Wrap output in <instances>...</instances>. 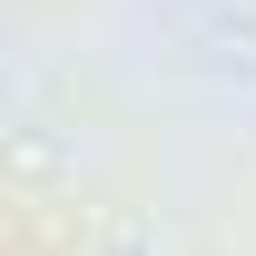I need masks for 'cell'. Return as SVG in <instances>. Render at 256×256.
I'll use <instances>...</instances> for the list:
<instances>
[{
    "instance_id": "6da1fadb",
    "label": "cell",
    "mask_w": 256,
    "mask_h": 256,
    "mask_svg": "<svg viewBox=\"0 0 256 256\" xmlns=\"http://www.w3.org/2000/svg\"><path fill=\"white\" fill-rule=\"evenodd\" d=\"M0 178H10V188H69V178H79V158H69V138L60 128H40V118H10L0 128Z\"/></svg>"
},
{
    "instance_id": "7a4b0ae2",
    "label": "cell",
    "mask_w": 256,
    "mask_h": 256,
    "mask_svg": "<svg viewBox=\"0 0 256 256\" xmlns=\"http://www.w3.org/2000/svg\"><path fill=\"white\" fill-rule=\"evenodd\" d=\"M98 256H158V236H138V226H118V236H108Z\"/></svg>"
}]
</instances>
